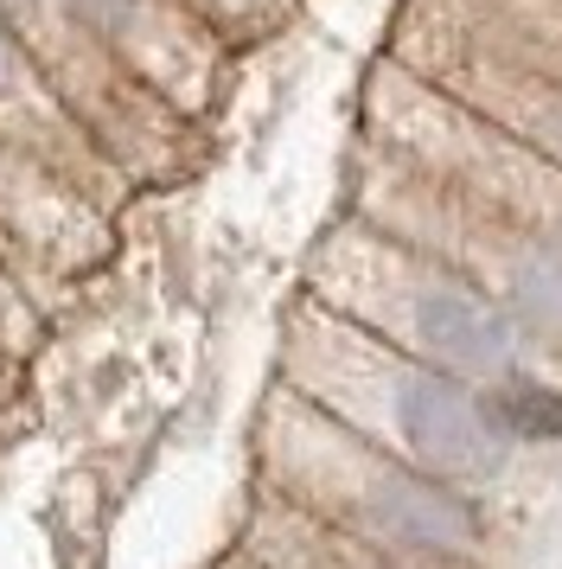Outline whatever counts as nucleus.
Returning a JSON list of instances; mask_svg holds the SVG:
<instances>
[{"mask_svg":"<svg viewBox=\"0 0 562 569\" xmlns=\"http://www.w3.org/2000/svg\"><path fill=\"white\" fill-rule=\"evenodd\" d=\"M288 378L320 410L371 390V403L345 410L339 422L352 436H364L371 448L422 467V473H434V480H448L460 492H480L492 480H505L511 455H518L492 429L480 390L466 385V378L441 371V365L409 359L397 346H383V339H371L352 320H339L320 301L288 333Z\"/></svg>","mask_w":562,"mask_h":569,"instance_id":"obj_1","label":"nucleus"},{"mask_svg":"<svg viewBox=\"0 0 562 569\" xmlns=\"http://www.w3.org/2000/svg\"><path fill=\"white\" fill-rule=\"evenodd\" d=\"M313 288L320 308H332L339 320L364 327L409 359L454 371L473 390L531 365V339L511 327L492 295H480L454 262L371 218L327 243V257L313 262Z\"/></svg>","mask_w":562,"mask_h":569,"instance_id":"obj_2","label":"nucleus"},{"mask_svg":"<svg viewBox=\"0 0 562 569\" xmlns=\"http://www.w3.org/2000/svg\"><path fill=\"white\" fill-rule=\"evenodd\" d=\"M480 403L511 448H550V441H562V385L550 371H536V365H518L505 378H492L480 390Z\"/></svg>","mask_w":562,"mask_h":569,"instance_id":"obj_3","label":"nucleus"}]
</instances>
